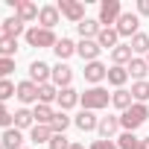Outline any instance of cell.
<instances>
[{
  "label": "cell",
  "instance_id": "obj_9",
  "mask_svg": "<svg viewBox=\"0 0 149 149\" xmlns=\"http://www.w3.org/2000/svg\"><path fill=\"white\" fill-rule=\"evenodd\" d=\"M58 91L61 88H70V82H73V67H67L64 61H58L56 67H53V79H50Z\"/></svg>",
  "mask_w": 149,
  "mask_h": 149
},
{
  "label": "cell",
  "instance_id": "obj_20",
  "mask_svg": "<svg viewBox=\"0 0 149 149\" xmlns=\"http://www.w3.org/2000/svg\"><path fill=\"white\" fill-rule=\"evenodd\" d=\"M3 35H9V38H15V41H18V35H26L24 21H21V18H6V21H3Z\"/></svg>",
  "mask_w": 149,
  "mask_h": 149
},
{
  "label": "cell",
  "instance_id": "obj_38",
  "mask_svg": "<svg viewBox=\"0 0 149 149\" xmlns=\"http://www.w3.org/2000/svg\"><path fill=\"white\" fill-rule=\"evenodd\" d=\"M12 70H15V58H0V79H9Z\"/></svg>",
  "mask_w": 149,
  "mask_h": 149
},
{
  "label": "cell",
  "instance_id": "obj_10",
  "mask_svg": "<svg viewBox=\"0 0 149 149\" xmlns=\"http://www.w3.org/2000/svg\"><path fill=\"white\" fill-rule=\"evenodd\" d=\"M73 126H76L79 132H97V126H100V117L94 114V111H88V108H82L76 117H73Z\"/></svg>",
  "mask_w": 149,
  "mask_h": 149
},
{
  "label": "cell",
  "instance_id": "obj_14",
  "mask_svg": "<svg viewBox=\"0 0 149 149\" xmlns=\"http://www.w3.org/2000/svg\"><path fill=\"white\" fill-rule=\"evenodd\" d=\"M117 129H120V117H100L97 132H100V137H102V140H111V137L117 134Z\"/></svg>",
  "mask_w": 149,
  "mask_h": 149
},
{
  "label": "cell",
  "instance_id": "obj_13",
  "mask_svg": "<svg viewBox=\"0 0 149 149\" xmlns=\"http://www.w3.org/2000/svg\"><path fill=\"white\" fill-rule=\"evenodd\" d=\"M15 97H18L24 105H29V102L38 105V85L29 82V79H26V82H18V94H15Z\"/></svg>",
  "mask_w": 149,
  "mask_h": 149
},
{
  "label": "cell",
  "instance_id": "obj_46",
  "mask_svg": "<svg viewBox=\"0 0 149 149\" xmlns=\"http://www.w3.org/2000/svg\"><path fill=\"white\" fill-rule=\"evenodd\" d=\"M24 149H26V146H24Z\"/></svg>",
  "mask_w": 149,
  "mask_h": 149
},
{
  "label": "cell",
  "instance_id": "obj_45",
  "mask_svg": "<svg viewBox=\"0 0 149 149\" xmlns=\"http://www.w3.org/2000/svg\"><path fill=\"white\" fill-rule=\"evenodd\" d=\"M0 149H3V140H0Z\"/></svg>",
  "mask_w": 149,
  "mask_h": 149
},
{
  "label": "cell",
  "instance_id": "obj_25",
  "mask_svg": "<svg viewBox=\"0 0 149 149\" xmlns=\"http://www.w3.org/2000/svg\"><path fill=\"white\" fill-rule=\"evenodd\" d=\"M56 100H58V88H56L53 82L38 85V102H41V105H50V102H56Z\"/></svg>",
  "mask_w": 149,
  "mask_h": 149
},
{
  "label": "cell",
  "instance_id": "obj_33",
  "mask_svg": "<svg viewBox=\"0 0 149 149\" xmlns=\"http://www.w3.org/2000/svg\"><path fill=\"white\" fill-rule=\"evenodd\" d=\"M132 100H134V102H146V100H149V82H146V79L132 85Z\"/></svg>",
  "mask_w": 149,
  "mask_h": 149
},
{
  "label": "cell",
  "instance_id": "obj_12",
  "mask_svg": "<svg viewBox=\"0 0 149 149\" xmlns=\"http://www.w3.org/2000/svg\"><path fill=\"white\" fill-rule=\"evenodd\" d=\"M82 73H85V79H88L91 85H100V82H102V79L108 76V67H105L102 61H88Z\"/></svg>",
  "mask_w": 149,
  "mask_h": 149
},
{
  "label": "cell",
  "instance_id": "obj_28",
  "mask_svg": "<svg viewBox=\"0 0 149 149\" xmlns=\"http://www.w3.org/2000/svg\"><path fill=\"white\" fill-rule=\"evenodd\" d=\"M32 117H35V123H41V126H50L53 123V117H56V111L50 108V105H35V111H32Z\"/></svg>",
  "mask_w": 149,
  "mask_h": 149
},
{
  "label": "cell",
  "instance_id": "obj_23",
  "mask_svg": "<svg viewBox=\"0 0 149 149\" xmlns=\"http://www.w3.org/2000/svg\"><path fill=\"white\" fill-rule=\"evenodd\" d=\"M53 134H56V132H53L50 126H41V123H35V126L29 129V140H32V143H50Z\"/></svg>",
  "mask_w": 149,
  "mask_h": 149
},
{
  "label": "cell",
  "instance_id": "obj_24",
  "mask_svg": "<svg viewBox=\"0 0 149 149\" xmlns=\"http://www.w3.org/2000/svg\"><path fill=\"white\" fill-rule=\"evenodd\" d=\"M53 53L58 56V61H64V58H70L73 53H76V44H73L70 38H58L56 47H53Z\"/></svg>",
  "mask_w": 149,
  "mask_h": 149
},
{
  "label": "cell",
  "instance_id": "obj_31",
  "mask_svg": "<svg viewBox=\"0 0 149 149\" xmlns=\"http://www.w3.org/2000/svg\"><path fill=\"white\" fill-rule=\"evenodd\" d=\"M117 146H120V149H143V146H140V137H137L134 132H123V134L117 137Z\"/></svg>",
  "mask_w": 149,
  "mask_h": 149
},
{
  "label": "cell",
  "instance_id": "obj_43",
  "mask_svg": "<svg viewBox=\"0 0 149 149\" xmlns=\"http://www.w3.org/2000/svg\"><path fill=\"white\" fill-rule=\"evenodd\" d=\"M0 35H3V24H0Z\"/></svg>",
  "mask_w": 149,
  "mask_h": 149
},
{
  "label": "cell",
  "instance_id": "obj_27",
  "mask_svg": "<svg viewBox=\"0 0 149 149\" xmlns=\"http://www.w3.org/2000/svg\"><path fill=\"white\" fill-rule=\"evenodd\" d=\"M105 79H108V82H111L114 88H123V85L129 82V70H126V67H117V64H114V67H108V76H105Z\"/></svg>",
  "mask_w": 149,
  "mask_h": 149
},
{
  "label": "cell",
  "instance_id": "obj_15",
  "mask_svg": "<svg viewBox=\"0 0 149 149\" xmlns=\"http://www.w3.org/2000/svg\"><path fill=\"white\" fill-rule=\"evenodd\" d=\"M0 140H3V149H24V134H21V129H15V126L0 134Z\"/></svg>",
  "mask_w": 149,
  "mask_h": 149
},
{
  "label": "cell",
  "instance_id": "obj_16",
  "mask_svg": "<svg viewBox=\"0 0 149 149\" xmlns=\"http://www.w3.org/2000/svg\"><path fill=\"white\" fill-rule=\"evenodd\" d=\"M58 6H41V12H38V24L44 26V29H53L56 24H58Z\"/></svg>",
  "mask_w": 149,
  "mask_h": 149
},
{
  "label": "cell",
  "instance_id": "obj_44",
  "mask_svg": "<svg viewBox=\"0 0 149 149\" xmlns=\"http://www.w3.org/2000/svg\"><path fill=\"white\" fill-rule=\"evenodd\" d=\"M146 64H149V53H146Z\"/></svg>",
  "mask_w": 149,
  "mask_h": 149
},
{
  "label": "cell",
  "instance_id": "obj_26",
  "mask_svg": "<svg viewBox=\"0 0 149 149\" xmlns=\"http://www.w3.org/2000/svg\"><path fill=\"white\" fill-rule=\"evenodd\" d=\"M111 105H114V108H120V111L132 108V91H126V88H117V91L111 94Z\"/></svg>",
  "mask_w": 149,
  "mask_h": 149
},
{
  "label": "cell",
  "instance_id": "obj_22",
  "mask_svg": "<svg viewBox=\"0 0 149 149\" xmlns=\"http://www.w3.org/2000/svg\"><path fill=\"white\" fill-rule=\"evenodd\" d=\"M79 97H82V94H76L73 88H61L56 102L61 105V111H67V108H73V105H79Z\"/></svg>",
  "mask_w": 149,
  "mask_h": 149
},
{
  "label": "cell",
  "instance_id": "obj_17",
  "mask_svg": "<svg viewBox=\"0 0 149 149\" xmlns=\"http://www.w3.org/2000/svg\"><path fill=\"white\" fill-rule=\"evenodd\" d=\"M76 29H79V35H82V38H88V41H97V35L102 32V24H100V21H94V18H85V21H82Z\"/></svg>",
  "mask_w": 149,
  "mask_h": 149
},
{
  "label": "cell",
  "instance_id": "obj_7",
  "mask_svg": "<svg viewBox=\"0 0 149 149\" xmlns=\"http://www.w3.org/2000/svg\"><path fill=\"white\" fill-rule=\"evenodd\" d=\"M9 6L15 9V18H21L24 24L35 21V18H38V12H41L35 3H29V0H9Z\"/></svg>",
  "mask_w": 149,
  "mask_h": 149
},
{
  "label": "cell",
  "instance_id": "obj_40",
  "mask_svg": "<svg viewBox=\"0 0 149 149\" xmlns=\"http://www.w3.org/2000/svg\"><path fill=\"white\" fill-rule=\"evenodd\" d=\"M137 15H149V0H137Z\"/></svg>",
  "mask_w": 149,
  "mask_h": 149
},
{
  "label": "cell",
  "instance_id": "obj_3",
  "mask_svg": "<svg viewBox=\"0 0 149 149\" xmlns=\"http://www.w3.org/2000/svg\"><path fill=\"white\" fill-rule=\"evenodd\" d=\"M56 32L53 29H44V26H32V29H26V44L29 47H56Z\"/></svg>",
  "mask_w": 149,
  "mask_h": 149
},
{
  "label": "cell",
  "instance_id": "obj_1",
  "mask_svg": "<svg viewBox=\"0 0 149 149\" xmlns=\"http://www.w3.org/2000/svg\"><path fill=\"white\" fill-rule=\"evenodd\" d=\"M146 120H149V108H146V102H132V108H126V111L120 114V129L134 132V129H140Z\"/></svg>",
  "mask_w": 149,
  "mask_h": 149
},
{
  "label": "cell",
  "instance_id": "obj_6",
  "mask_svg": "<svg viewBox=\"0 0 149 149\" xmlns=\"http://www.w3.org/2000/svg\"><path fill=\"white\" fill-rule=\"evenodd\" d=\"M120 15H123V9H120V0H102L100 3V24L102 26H111V24H117L120 21Z\"/></svg>",
  "mask_w": 149,
  "mask_h": 149
},
{
  "label": "cell",
  "instance_id": "obj_34",
  "mask_svg": "<svg viewBox=\"0 0 149 149\" xmlns=\"http://www.w3.org/2000/svg\"><path fill=\"white\" fill-rule=\"evenodd\" d=\"M129 47H132V53H149V35L137 32V35L129 41Z\"/></svg>",
  "mask_w": 149,
  "mask_h": 149
},
{
  "label": "cell",
  "instance_id": "obj_36",
  "mask_svg": "<svg viewBox=\"0 0 149 149\" xmlns=\"http://www.w3.org/2000/svg\"><path fill=\"white\" fill-rule=\"evenodd\" d=\"M0 126H3V132L15 126V114H9V108H6V102H0Z\"/></svg>",
  "mask_w": 149,
  "mask_h": 149
},
{
  "label": "cell",
  "instance_id": "obj_18",
  "mask_svg": "<svg viewBox=\"0 0 149 149\" xmlns=\"http://www.w3.org/2000/svg\"><path fill=\"white\" fill-rule=\"evenodd\" d=\"M117 41H120V32H117L114 26H102V32L97 35V44H100L102 50H114Z\"/></svg>",
  "mask_w": 149,
  "mask_h": 149
},
{
  "label": "cell",
  "instance_id": "obj_8",
  "mask_svg": "<svg viewBox=\"0 0 149 149\" xmlns=\"http://www.w3.org/2000/svg\"><path fill=\"white\" fill-rule=\"evenodd\" d=\"M50 79H53V67H50L47 61H32V64H29V82L47 85Z\"/></svg>",
  "mask_w": 149,
  "mask_h": 149
},
{
  "label": "cell",
  "instance_id": "obj_11",
  "mask_svg": "<svg viewBox=\"0 0 149 149\" xmlns=\"http://www.w3.org/2000/svg\"><path fill=\"white\" fill-rule=\"evenodd\" d=\"M76 53L85 58V64L88 61H100V53H102V47L97 44V41H88V38H82L79 44H76Z\"/></svg>",
  "mask_w": 149,
  "mask_h": 149
},
{
  "label": "cell",
  "instance_id": "obj_41",
  "mask_svg": "<svg viewBox=\"0 0 149 149\" xmlns=\"http://www.w3.org/2000/svg\"><path fill=\"white\" fill-rule=\"evenodd\" d=\"M140 146H143V149H149V137H140Z\"/></svg>",
  "mask_w": 149,
  "mask_h": 149
},
{
  "label": "cell",
  "instance_id": "obj_39",
  "mask_svg": "<svg viewBox=\"0 0 149 149\" xmlns=\"http://www.w3.org/2000/svg\"><path fill=\"white\" fill-rule=\"evenodd\" d=\"M91 149H120V146H117L114 140H102V137H100V140L91 143Z\"/></svg>",
  "mask_w": 149,
  "mask_h": 149
},
{
  "label": "cell",
  "instance_id": "obj_29",
  "mask_svg": "<svg viewBox=\"0 0 149 149\" xmlns=\"http://www.w3.org/2000/svg\"><path fill=\"white\" fill-rule=\"evenodd\" d=\"M35 126V117L29 108H18L15 111V129H32Z\"/></svg>",
  "mask_w": 149,
  "mask_h": 149
},
{
  "label": "cell",
  "instance_id": "obj_35",
  "mask_svg": "<svg viewBox=\"0 0 149 149\" xmlns=\"http://www.w3.org/2000/svg\"><path fill=\"white\" fill-rule=\"evenodd\" d=\"M18 94V85H12L9 79H0V102H6L9 97H15Z\"/></svg>",
  "mask_w": 149,
  "mask_h": 149
},
{
  "label": "cell",
  "instance_id": "obj_5",
  "mask_svg": "<svg viewBox=\"0 0 149 149\" xmlns=\"http://www.w3.org/2000/svg\"><path fill=\"white\" fill-rule=\"evenodd\" d=\"M137 26H140V15L137 12H123L120 21L114 24V29L120 32V38H134L137 35Z\"/></svg>",
  "mask_w": 149,
  "mask_h": 149
},
{
  "label": "cell",
  "instance_id": "obj_4",
  "mask_svg": "<svg viewBox=\"0 0 149 149\" xmlns=\"http://www.w3.org/2000/svg\"><path fill=\"white\" fill-rule=\"evenodd\" d=\"M56 6H58V12H61L70 24L79 26V24L85 21V3H79V0H58Z\"/></svg>",
  "mask_w": 149,
  "mask_h": 149
},
{
  "label": "cell",
  "instance_id": "obj_42",
  "mask_svg": "<svg viewBox=\"0 0 149 149\" xmlns=\"http://www.w3.org/2000/svg\"><path fill=\"white\" fill-rule=\"evenodd\" d=\"M70 149H85V146L82 143H70Z\"/></svg>",
  "mask_w": 149,
  "mask_h": 149
},
{
  "label": "cell",
  "instance_id": "obj_37",
  "mask_svg": "<svg viewBox=\"0 0 149 149\" xmlns=\"http://www.w3.org/2000/svg\"><path fill=\"white\" fill-rule=\"evenodd\" d=\"M47 146H50V149H70V140H67L64 134H53Z\"/></svg>",
  "mask_w": 149,
  "mask_h": 149
},
{
  "label": "cell",
  "instance_id": "obj_19",
  "mask_svg": "<svg viewBox=\"0 0 149 149\" xmlns=\"http://www.w3.org/2000/svg\"><path fill=\"white\" fill-rule=\"evenodd\" d=\"M132 58H134V53H132V47H129V44H117V47L111 50V61H114L117 67H126Z\"/></svg>",
  "mask_w": 149,
  "mask_h": 149
},
{
  "label": "cell",
  "instance_id": "obj_2",
  "mask_svg": "<svg viewBox=\"0 0 149 149\" xmlns=\"http://www.w3.org/2000/svg\"><path fill=\"white\" fill-rule=\"evenodd\" d=\"M79 102H82V108H88V111H100V108H105V105L111 102V94H108L105 88L94 85V88H88V91L79 97Z\"/></svg>",
  "mask_w": 149,
  "mask_h": 149
},
{
  "label": "cell",
  "instance_id": "obj_32",
  "mask_svg": "<svg viewBox=\"0 0 149 149\" xmlns=\"http://www.w3.org/2000/svg\"><path fill=\"white\" fill-rule=\"evenodd\" d=\"M70 123H73V120H70V117H67L64 111H56V117H53V123H50V129H53L56 134H64V129H67Z\"/></svg>",
  "mask_w": 149,
  "mask_h": 149
},
{
  "label": "cell",
  "instance_id": "obj_30",
  "mask_svg": "<svg viewBox=\"0 0 149 149\" xmlns=\"http://www.w3.org/2000/svg\"><path fill=\"white\" fill-rule=\"evenodd\" d=\"M18 53V41L9 35H0V58H15Z\"/></svg>",
  "mask_w": 149,
  "mask_h": 149
},
{
  "label": "cell",
  "instance_id": "obj_21",
  "mask_svg": "<svg viewBox=\"0 0 149 149\" xmlns=\"http://www.w3.org/2000/svg\"><path fill=\"white\" fill-rule=\"evenodd\" d=\"M126 70H129V76H134L137 82H143V76H146V73H149V64H146V58H132L129 64H126Z\"/></svg>",
  "mask_w": 149,
  "mask_h": 149
}]
</instances>
